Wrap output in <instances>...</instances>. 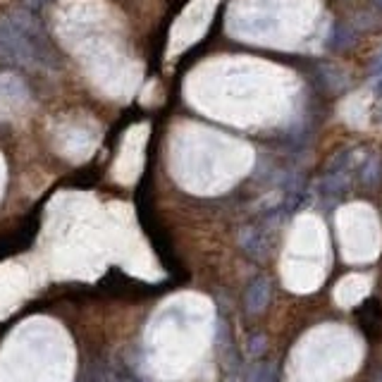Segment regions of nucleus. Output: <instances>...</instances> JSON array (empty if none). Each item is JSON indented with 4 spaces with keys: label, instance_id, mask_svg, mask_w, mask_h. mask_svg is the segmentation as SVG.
Segmentation results:
<instances>
[{
    "label": "nucleus",
    "instance_id": "3",
    "mask_svg": "<svg viewBox=\"0 0 382 382\" xmlns=\"http://www.w3.org/2000/svg\"><path fill=\"white\" fill-rule=\"evenodd\" d=\"M247 382H275V368H272L270 363L256 366L254 371H251Z\"/></svg>",
    "mask_w": 382,
    "mask_h": 382
},
{
    "label": "nucleus",
    "instance_id": "6",
    "mask_svg": "<svg viewBox=\"0 0 382 382\" xmlns=\"http://www.w3.org/2000/svg\"><path fill=\"white\" fill-rule=\"evenodd\" d=\"M373 5H375V10L382 12V0H373Z\"/></svg>",
    "mask_w": 382,
    "mask_h": 382
},
{
    "label": "nucleus",
    "instance_id": "7",
    "mask_svg": "<svg viewBox=\"0 0 382 382\" xmlns=\"http://www.w3.org/2000/svg\"><path fill=\"white\" fill-rule=\"evenodd\" d=\"M24 3H29V5H41L43 0H24Z\"/></svg>",
    "mask_w": 382,
    "mask_h": 382
},
{
    "label": "nucleus",
    "instance_id": "5",
    "mask_svg": "<svg viewBox=\"0 0 382 382\" xmlns=\"http://www.w3.org/2000/svg\"><path fill=\"white\" fill-rule=\"evenodd\" d=\"M375 96H380V98H382V77L375 81Z\"/></svg>",
    "mask_w": 382,
    "mask_h": 382
},
{
    "label": "nucleus",
    "instance_id": "1",
    "mask_svg": "<svg viewBox=\"0 0 382 382\" xmlns=\"http://www.w3.org/2000/svg\"><path fill=\"white\" fill-rule=\"evenodd\" d=\"M270 301V284L265 277H256L247 289V309L251 313L263 311Z\"/></svg>",
    "mask_w": 382,
    "mask_h": 382
},
{
    "label": "nucleus",
    "instance_id": "4",
    "mask_svg": "<svg viewBox=\"0 0 382 382\" xmlns=\"http://www.w3.org/2000/svg\"><path fill=\"white\" fill-rule=\"evenodd\" d=\"M371 70L375 72V74H382V51L378 53V56H375V60H373V67Z\"/></svg>",
    "mask_w": 382,
    "mask_h": 382
},
{
    "label": "nucleus",
    "instance_id": "2",
    "mask_svg": "<svg viewBox=\"0 0 382 382\" xmlns=\"http://www.w3.org/2000/svg\"><path fill=\"white\" fill-rule=\"evenodd\" d=\"M353 38H356V36H353V31L349 29V26L337 24V26H334V31H332V36H330V48H332V51H342V48L353 43Z\"/></svg>",
    "mask_w": 382,
    "mask_h": 382
}]
</instances>
